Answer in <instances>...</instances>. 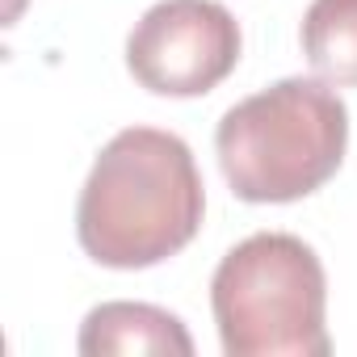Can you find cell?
Listing matches in <instances>:
<instances>
[{"label":"cell","instance_id":"obj_1","mask_svg":"<svg viewBox=\"0 0 357 357\" xmlns=\"http://www.w3.org/2000/svg\"><path fill=\"white\" fill-rule=\"evenodd\" d=\"M206 190L181 135L155 126L118 130L93 160L76 202V240L105 269H151L202 227Z\"/></svg>","mask_w":357,"mask_h":357},{"label":"cell","instance_id":"obj_2","mask_svg":"<svg viewBox=\"0 0 357 357\" xmlns=\"http://www.w3.org/2000/svg\"><path fill=\"white\" fill-rule=\"evenodd\" d=\"M349 147V109L324 80L286 76L215 126V155L240 202L282 206L324 190Z\"/></svg>","mask_w":357,"mask_h":357},{"label":"cell","instance_id":"obj_3","mask_svg":"<svg viewBox=\"0 0 357 357\" xmlns=\"http://www.w3.org/2000/svg\"><path fill=\"white\" fill-rule=\"evenodd\" d=\"M211 311L227 357H328V278L290 231L240 240L211 278Z\"/></svg>","mask_w":357,"mask_h":357},{"label":"cell","instance_id":"obj_4","mask_svg":"<svg viewBox=\"0 0 357 357\" xmlns=\"http://www.w3.org/2000/svg\"><path fill=\"white\" fill-rule=\"evenodd\" d=\"M244 51L240 22L219 0H155L126 34V68L155 97H206Z\"/></svg>","mask_w":357,"mask_h":357},{"label":"cell","instance_id":"obj_5","mask_svg":"<svg viewBox=\"0 0 357 357\" xmlns=\"http://www.w3.org/2000/svg\"><path fill=\"white\" fill-rule=\"evenodd\" d=\"M76 349L84 357H139V353H168V357H194V336L172 315L151 303H101L84 315Z\"/></svg>","mask_w":357,"mask_h":357},{"label":"cell","instance_id":"obj_6","mask_svg":"<svg viewBox=\"0 0 357 357\" xmlns=\"http://www.w3.org/2000/svg\"><path fill=\"white\" fill-rule=\"evenodd\" d=\"M298 43L324 84L357 89V0H311Z\"/></svg>","mask_w":357,"mask_h":357}]
</instances>
